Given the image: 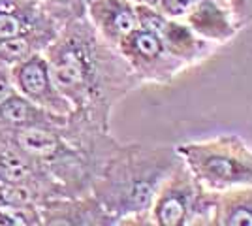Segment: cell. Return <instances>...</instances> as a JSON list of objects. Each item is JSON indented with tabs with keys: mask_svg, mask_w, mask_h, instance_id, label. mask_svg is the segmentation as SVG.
Returning a JSON list of instances; mask_svg holds the SVG:
<instances>
[{
	"mask_svg": "<svg viewBox=\"0 0 252 226\" xmlns=\"http://www.w3.org/2000/svg\"><path fill=\"white\" fill-rule=\"evenodd\" d=\"M43 55L72 109L104 129H109L117 104L141 87L119 49L87 17L61 27Z\"/></svg>",
	"mask_w": 252,
	"mask_h": 226,
	"instance_id": "cell-1",
	"label": "cell"
},
{
	"mask_svg": "<svg viewBox=\"0 0 252 226\" xmlns=\"http://www.w3.org/2000/svg\"><path fill=\"white\" fill-rule=\"evenodd\" d=\"M179 164L175 145L119 141L96 175L91 194L115 219L117 226H151L153 200Z\"/></svg>",
	"mask_w": 252,
	"mask_h": 226,
	"instance_id": "cell-2",
	"label": "cell"
},
{
	"mask_svg": "<svg viewBox=\"0 0 252 226\" xmlns=\"http://www.w3.org/2000/svg\"><path fill=\"white\" fill-rule=\"evenodd\" d=\"M175 147L194 179L211 193L252 187V147L241 136L219 134Z\"/></svg>",
	"mask_w": 252,
	"mask_h": 226,
	"instance_id": "cell-3",
	"label": "cell"
},
{
	"mask_svg": "<svg viewBox=\"0 0 252 226\" xmlns=\"http://www.w3.org/2000/svg\"><path fill=\"white\" fill-rule=\"evenodd\" d=\"M217 196L203 189L181 161L153 200L151 226H215Z\"/></svg>",
	"mask_w": 252,
	"mask_h": 226,
	"instance_id": "cell-4",
	"label": "cell"
},
{
	"mask_svg": "<svg viewBox=\"0 0 252 226\" xmlns=\"http://www.w3.org/2000/svg\"><path fill=\"white\" fill-rule=\"evenodd\" d=\"M117 49L139 79L141 87L169 85L173 79L189 70L166 49L158 34L141 23L117 45Z\"/></svg>",
	"mask_w": 252,
	"mask_h": 226,
	"instance_id": "cell-5",
	"label": "cell"
},
{
	"mask_svg": "<svg viewBox=\"0 0 252 226\" xmlns=\"http://www.w3.org/2000/svg\"><path fill=\"white\" fill-rule=\"evenodd\" d=\"M137 11H139V23L153 29L166 45V49L189 70L205 63L219 49L217 45L200 38L183 19L168 17L160 11L149 10L143 6H137Z\"/></svg>",
	"mask_w": 252,
	"mask_h": 226,
	"instance_id": "cell-6",
	"label": "cell"
},
{
	"mask_svg": "<svg viewBox=\"0 0 252 226\" xmlns=\"http://www.w3.org/2000/svg\"><path fill=\"white\" fill-rule=\"evenodd\" d=\"M13 89L36 106L57 115H70L74 109L53 79L51 68L43 53H36L10 70Z\"/></svg>",
	"mask_w": 252,
	"mask_h": 226,
	"instance_id": "cell-7",
	"label": "cell"
},
{
	"mask_svg": "<svg viewBox=\"0 0 252 226\" xmlns=\"http://www.w3.org/2000/svg\"><path fill=\"white\" fill-rule=\"evenodd\" d=\"M0 183L29 187L42 196L43 202L59 196H70L47 170L4 140H0Z\"/></svg>",
	"mask_w": 252,
	"mask_h": 226,
	"instance_id": "cell-8",
	"label": "cell"
},
{
	"mask_svg": "<svg viewBox=\"0 0 252 226\" xmlns=\"http://www.w3.org/2000/svg\"><path fill=\"white\" fill-rule=\"evenodd\" d=\"M42 226H117V221L93 194L59 196L38 205Z\"/></svg>",
	"mask_w": 252,
	"mask_h": 226,
	"instance_id": "cell-9",
	"label": "cell"
},
{
	"mask_svg": "<svg viewBox=\"0 0 252 226\" xmlns=\"http://www.w3.org/2000/svg\"><path fill=\"white\" fill-rule=\"evenodd\" d=\"M61 27L43 11L38 0H0V42L45 36L55 38Z\"/></svg>",
	"mask_w": 252,
	"mask_h": 226,
	"instance_id": "cell-10",
	"label": "cell"
},
{
	"mask_svg": "<svg viewBox=\"0 0 252 226\" xmlns=\"http://www.w3.org/2000/svg\"><path fill=\"white\" fill-rule=\"evenodd\" d=\"M183 21L200 38L217 47L233 42L241 32L226 0H200L187 11Z\"/></svg>",
	"mask_w": 252,
	"mask_h": 226,
	"instance_id": "cell-11",
	"label": "cell"
},
{
	"mask_svg": "<svg viewBox=\"0 0 252 226\" xmlns=\"http://www.w3.org/2000/svg\"><path fill=\"white\" fill-rule=\"evenodd\" d=\"M87 19L105 42L117 47L139 27V11L134 0H91Z\"/></svg>",
	"mask_w": 252,
	"mask_h": 226,
	"instance_id": "cell-12",
	"label": "cell"
},
{
	"mask_svg": "<svg viewBox=\"0 0 252 226\" xmlns=\"http://www.w3.org/2000/svg\"><path fill=\"white\" fill-rule=\"evenodd\" d=\"M215 226H252V187L219 193Z\"/></svg>",
	"mask_w": 252,
	"mask_h": 226,
	"instance_id": "cell-13",
	"label": "cell"
},
{
	"mask_svg": "<svg viewBox=\"0 0 252 226\" xmlns=\"http://www.w3.org/2000/svg\"><path fill=\"white\" fill-rule=\"evenodd\" d=\"M43 11L51 17L59 27L66 23L87 17V6L91 0H38Z\"/></svg>",
	"mask_w": 252,
	"mask_h": 226,
	"instance_id": "cell-14",
	"label": "cell"
},
{
	"mask_svg": "<svg viewBox=\"0 0 252 226\" xmlns=\"http://www.w3.org/2000/svg\"><path fill=\"white\" fill-rule=\"evenodd\" d=\"M0 226H42L40 207L0 204Z\"/></svg>",
	"mask_w": 252,
	"mask_h": 226,
	"instance_id": "cell-15",
	"label": "cell"
},
{
	"mask_svg": "<svg viewBox=\"0 0 252 226\" xmlns=\"http://www.w3.org/2000/svg\"><path fill=\"white\" fill-rule=\"evenodd\" d=\"M226 2L233 11V17L241 31L252 27V0H226Z\"/></svg>",
	"mask_w": 252,
	"mask_h": 226,
	"instance_id": "cell-16",
	"label": "cell"
},
{
	"mask_svg": "<svg viewBox=\"0 0 252 226\" xmlns=\"http://www.w3.org/2000/svg\"><path fill=\"white\" fill-rule=\"evenodd\" d=\"M15 89H13V83H11V75H10V70H6V68H2L0 66V100H4V98L11 95Z\"/></svg>",
	"mask_w": 252,
	"mask_h": 226,
	"instance_id": "cell-17",
	"label": "cell"
}]
</instances>
